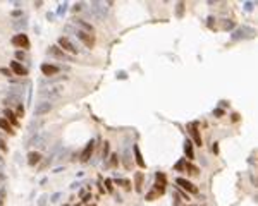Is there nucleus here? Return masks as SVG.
I'll return each instance as SVG.
<instances>
[{
  "mask_svg": "<svg viewBox=\"0 0 258 206\" xmlns=\"http://www.w3.org/2000/svg\"><path fill=\"white\" fill-rule=\"evenodd\" d=\"M52 110V103L50 101H47V100H43V101H38L35 105V108H33V114H35V117H41V115H45V114H48Z\"/></svg>",
  "mask_w": 258,
  "mask_h": 206,
  "instance_id": "1",
  "label": "nucleus"
},
{
  "mask_svg": "<svg viewBox=\"0 0 258 206\" xmlns=\"http://www.w3.org/2000/svg\"><path fill=\"white\" fill-rule=\"evenodd\" d=\"M48 55L57 57V58H64V60H67V62H72V57H71V55H67V53L64 52L62 48H59L57 45H52V47L48 48Z\"/></svg>",
  "mask_w": 258,
  "mask_h": 206,
  "instance_id": "2",
  "label": "nucleus"
},
{
  "mask_svg": "<svg viewBox=\"0 0 258 206\" xmlns=\"http://www.w3.org/2000/svg\"><path fill=\"white\" fill-rule=\"evenodd\" d=\"M76 36H78V38L81 39V41H83L84 45H86L88 48H91L93 45H95V38H93V36L90 35V33H86V31L78 29V31H76Z\"/></svg>",
  "mask_w": 258,
  "mask_h": 206,
  "instance_id": "3",
  "label": "nucleus"
},
{
  "mask_svg": "<svg viewBox=\"0 0 258 206\" xmlns=\"http://www.w3.org/2000/svg\"><path fill=\"white\" fill-rule=\"evenodd\" d=\"M59 47H62L64 52L78 53V48H76L74 45H72V41H71L69 38H66V36H60V38H59Z\"/></svg>",
  "mask_w": 258,
  "mask_h": 206,
  "instance_id": "4",
  "label": "nucleus"
},
{
  "mask_svg": "<svg viewBox=\"0 0 258 206\" xmlns=\"http://www.w3.org/2000/svg\"><path fill=\"white\" fill-rule=\"evenodd\" d=\"M91 12L95 14V17L103 19L107 16V7L103 4H100V2H93L91 4Z\"/></svg>",
  "mask_w": 258,
  "mask_h": 206,
  "instance_id": "5",
  "label": "nucleus"
},
{
  "mask_svg": "<svg viewBox=\"0 0 258 206\" xmlns=\"http://www.w3.org/2000/svg\"><path fill=\"white\" fill-rule=\"evenodd\" d=\"M60 93H62V86H60V84H55V86H52V88H48V89H43V91H40V96L55 98V96H59Z\"/></svg>",
  "mask_w": 258,
  "mask_h": 206,
  "instance_id": "6",
  "label": "nucleus"
},
{
  "mask_svg": "<svg viewBox=\"0 0 258 206\" xmlns=\"http://www.w3.org/2000/svg\"><path fill=\"white\" fill-rule=\"evenodd\" d=\"M12 45L21 47V48H29V39H28V36L24 33H21V35H16L12 38Z\"/></svg>",
  "mask_w": 258,
  "mask_h": 206,
  "instance_id": "7",
  "label": "nucleus"
},
{
  "mask_svg": "<svg viewBox=\"0 0 258 206\" xmlns=\"http://www.w3.org/2000/svg\"><path fill=\"white\" fill-rule=\"evenodd\" d=\"M41 72H43V76H55L59 72V67L57 66H52V64H43L41 66Z\"/></svg>",
  "mask_w": 258,
  "mask_h": 206,
  "instance_id": "8",
  "label": "nucleus"
},
{
  "mask_svg": "<svg viewBox=\"0 0 258 206\" xmlns=\"http://www.w3.org/2000/svg\"><path fill=\"white\" fill-rule=\"evenodd\" d=\"M10 70H12L14 74H17V76H28V70L24 69V67L19 64V62H10Z\"/></svg>",
  "mask_w": 258,
  "mask_h": 206,
  "instance_id": "9",
  "label": "nucleus"
},
{
  "mask_svg": "<svg viewBox=\"0 0 258 206\" xmlns=\"http://www.w3.org/2000/svg\"><path fill=\"white\" fill-rule=\"evenodd\" d=\"M175 182H177V184H179L183 189H186V191H189V193H198V189L194 187V185H193L191 182H189V180H186V179H181V177H179V179L175 180Z\"/></svg>",
  "mask_w": 258,
  "mask_h": 206,
  "instance_id": "10",
  "label": "nucleus"
},
{
  "mask_svg": "<svg viewBox=\"0 0 258 206\" xmlns=\"http://www.w3.org/2000/svg\"><path fill=\"white\" fill-rule=\"evenodd\" d=\"M40 160H41V155H40L38 151H31V153L28 155V163H29L31 167H35L36 163H40Z\"/></svg>",
  "mask_w": 258,
  "mask_h": 206,
  "instance_id": "11",
  "label": "nucleus"
},
{
  "mask_svg": "<svg viewBox=\"0 0 258 206\" xmlns=\"http://www.w3.org/2000/svg\"><path fill=\"white\" fill-rule=\"evenodd\" d=\"M93 148H95V144H93V141H90L86 144V148H84L83 155H81V162H88V158H90V155H91Z\"/></svg>",
  "mask_w": 258,
  "mask_h": 206,
  "instance_id": "12",
  "label": "nucleus"
},
{
  "mask_svg": "<svg viewBox=\"0 0 258 206\" xmlns=\"http://www.w3.org/2000/svg\"><path fill=\"white\" fill-rule=\"evenodd\" d=\"M191 132H193V137H194V143H196V146H201V137L200 134H198V124H191Z\"/></svg>",
  "mask_w": 258,
  "mask_h": 206,
  "instance_id": "13",
  "label": "nucleus"
},
{
  "mask_svg": "<svg viewBox=\"0 0 258 206\" xmlns=\"http://www.w3.org/2000/svg\"><path fill=\"white\" fill-rule=\"evenodd\" d=\"M133 151H134V156H136V163L143 168L144 167V160H143V156H141V153H140V148H138V146H133Z\"/></svg>",
  "mask_w": 258,
  "mask_h": 206,
  "instance_id": "14",
  "label": "nucleus"
},
{
  "mask_svg": "<svg viewBox=\"0 0 258 206\" xmlns=\"http://www.w3.org/2000/svg\"><path fill=\"white\" fill-rule=\"evenodd\" d=\"M45 137H47V136H40V134H38V136H35L33 139L29 141V144H35V146H45Z\"/></svg>",
  "mask_w": 258,
  "mask_h": 206,
  "instance_id": "15",
  "label": "nucleus"
},
{
  "mask_svg": "<svg viewBox=\"0 0 258 206\" xmlns=\"http://www.w3.org/2000/svg\"><path fill=\"white\" fill-rule=\"evenodd\" d=\"M0 129L2 131H7L12 134V125L9 124V120H5V118H0Z\"/></svg>",
  "mask_w": 258,
  "mask_h": 206,
  "instance_id": "16",
  "label": "nucleus"
},
{
  "mask_svg": "<svg viewBox=\"0 0 258 206\" xmlns=\"http://www.w3.org/2000/svg\"><path fill=\"white\" fill-rule=\"evenodd\" d=\"M12 26L16 28V29H24V28L28 26V22H26V19H17V21L14 22Z\"/></svg>",
  "mask_w": 258,
  "mask_h": 206,
  "instance_id": "17",
  "label": "nucleus"
},
{
  "mask_svg": "<svg viewBox=\"0 0 258 206\" xmlns=\"http://www.w3.org/2000/svg\"><path fill=\"white\" fill-rule=\"evenodd\" d=\"M184 151H186V155H188V158H194V155H193V144H191V141H186V146H184Z\"/></svg>",
  "mask_w": 258,
  "mask_h": 206,
  "instance_id": "18",
  "label": "nucleus"
},
{
  "mask_svg": "<svg viewBox=\"0 0 258 206\" xmlns=\"http://www.w3.org/2000/svg\"><path fill=\"white\" fill-rule=\"evenodd\" d=\"M76 22H78V24H79V26H81V28H84V29H86V31H90V33H93V26H91V24H88V22L81 21V19H78V21H76Z\"/></svg>",
  "mask_w": 258,
  "mask_h": 206,
  "instance_id": "19",
  "label": "nucleus"
},
{
  "mask_svg": "<svg viewBox=\"0 0 258 206\" xmlns=\"http://www.w3.org/2000/svg\"><path fill=\"white\" fill-rule=\"evenodd\" d=\"M5 117H7L5 120H10L12 124H16V117H14V114L10 112V110H5Z\"/></svg>",
  "mask_w": 258,
  "mask_h": 206,
  "instance_id": "20",
  "label": "nucleus"
},
{
  "mask_svg": "<svg viewBox=\"0 0 258 206\" xmlns=\"http://www.w3.org/2000/svg\"><path fill=\"white\" fill-rule=\"evenodd\" d=\"M141 180H143V174L136 175V191H141Z\"/></svg>",
  "mask_w": 258,
  "mask_h": 206,
  "instance_id": "21",
  "label": "nucleus"
},
{
  "mask_svg": "<svg viewBox=\"0 0 258 206\" xmlns=\"http://www.w3.org/2000/svg\"><path fill=\"white\" fill-rule=\"evenodd\" d=\"M0 72H2V74H5L7 77H10V76H12V70H10V69H5V67H2V69H0Z\"/></svg>",
  "mask_w": 258,
  "mask_h": 206,
  "instance_id": "22",
  "label": "nucleus"
},
{
  "mask_svg": "<svg viewBox=\"0 0 258 206\" xmlns=\"http://www.w3.org/2000/svg\"><path fill=\"white\" fill-rule=\"evenodd\" d=\"M22 115H24V107L21 103V105H17V117H22Z\"/></svg>",
  "mask_w": 258,
  "mask_h": 206,
  "instance_id": "23",
  "label": "nucleus"
},
{
  "mask_svg": "<svg viewBox=\"0 0 258 206\" xmlns=\"http://www.w3.org/2000/svg\"><path fill=\"white\" fill-rule=\"evenodd\" d=\"M16 57H17L19 60H24V57H26V55H24V52H21V50H19V52L16 53Z\"/></svg>",
  "mask_w": 258,
  "mask_h": 206,
  "instance_id": "24",
  "label": "nucleus"
},
{
  "mask_svg": "<svg viewBox=\"0 0 258 206\" xmlns=\"http://www.w3.org/2000/svg\"><path fill=\"white\" fill-rule=\"evenodd\" d=\"M45 204H47V196L43 194V196L40 197V206H45Z\"/></svg>",
  "mask_w": 258,
  "mask_h": 206,
  "instance_id": "25",
  "label": "nucleus"
},
{
  "mask_svg": "<svg viewBox=\"0 0 258 206\" xmlns=\"http://www.w3.org/2000/svg\"><path fill=\"white\" fill-rule=\"evenodd\" d=\"M59 197H60V193H55V194H53L52 197H50V201H52V203H55V201H57V199H59Z\"/></svg>",
  "mask_w": 258,
  "mask_h": 206,
  "instance_id": "26",
  "label": "nucleus"
},
{
  "mask_svg": "<svg viewBox=\"0 0 258 206\" xmlns=\"http://www.w3.org/2000/svg\"><path fill=\"white\" fill-rule=\"evenodd\" d=\"M0 149H2V151H7V146H5V143L2 139H0Z\"/></svg>",
  "mask_w": 258,
  "mask_h": 206,
  "instance_id": "27",
  "label": "nucleus"
},
{
  "mask_svg": "<svg viewBox=\"0 0 258 206\" xmlns=\"http://www.w3.org/2000/svg\"><path fill=\"white\" fill-rule=\"evenodd\" d=\"M109 153V143H105V146H103V156Z\"/></svg>",
  "mask_w": 258,
  "mask_h": 206,
  "instance_id": "28",
  "label": "nucleus"
},
{
  "mask_svg": "<svg viewBox=\"0 0 258 206\" xmlns=\"http://www.w3.org/2000/svg\"><path fill=\"white\" fill-rule=\"evenodd\" d=\"M110 163H112V165H115V163H117V156H115V155L112 156V162H110Z\"/></svg>",
  "mask_w": 258,
  "mask_h": 206,
  "instance_id": "29",
  "label": "nucleus"
},
{
  "mask_svg": "<svg viewBox=\"0 0 258 206\" xmlns=\"http://www.w3.org/2000/svg\"><path fill=\"white\" fill-rule=\"evenodd\" d=\"M183 7H184V5H183V4H179V9H177V12H179V16L183 14Z\"/></svg>",
  "mask_w": 258,
  "mask_h": 206,
  "instance_id": "30",
  "label": "nucleus"
},
{
  "mask_svg": "<svg viewBox=\"0 0 258 206\" xmlns=\"http://www.w3.org/2000/svg\"><path fill=\"white\" fill-rule=\"evenodd\" d=\"M0 206H4V199L2 197H0Z\"/></svg>",
  "mask_w": 258,
  "mask_h": 206,
  "instance_id": "31",
  "label": "nucleus"
},
{
  "mask_svg": "<svg viewBox=\"0 0 258 206\" xmlns=\"http://www.w3.org/2000/svg\"><path fill=\"white\" fill-rule=\"evenodd\" d=\"M0 179H5V175L2 174V172H0Z\"/></svg>",
  "mask_w": 258,
  "mask_h": 206,
  "instance_id": "32",
  "label": "nucleus"
},
{
  "mask_svg": "<svg viewBox=\"0 0 258 206\" xmlns=\"http://www.w3.org/2000/svg\"><path fill=\"white\" fill-rule=\"evenodd\" d=\"M0 162H2V156H0Z\"/></svg>",
  "mask_w": 258,
  "mask_h": 206,
  "instance_id": "33",
  "label": "nucleus"
}]
</instances>
